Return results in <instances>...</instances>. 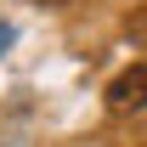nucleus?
<instances>
[{"label":"nucleus","mask_w":147,"mask_h":147,"mask_svg":"<svg viewBox=\"0 0 147 147\" xmlns=\"http://www.w3.org/2000/svg\"><path fill=\"white\" fill-rule=\"evenodd\" d=\"M108 108H113V113H147V62L125 68V74L108 85Z\"/></svg>","instance_id":"nucleus-1"},{"label":"nucleus","mask_w":147,"mask_h":147,"mask_svg":"<svg viewBox=\"0 0 147 147\" xmlns=\"http://www.w3.org/2000/svg\"><path fill=\"white\" fill-rule=\"evenodd\" d=\"M34 6H68V0H34Z\"/></svg>","instance_id":"nucleus-2"}]
</instances>
